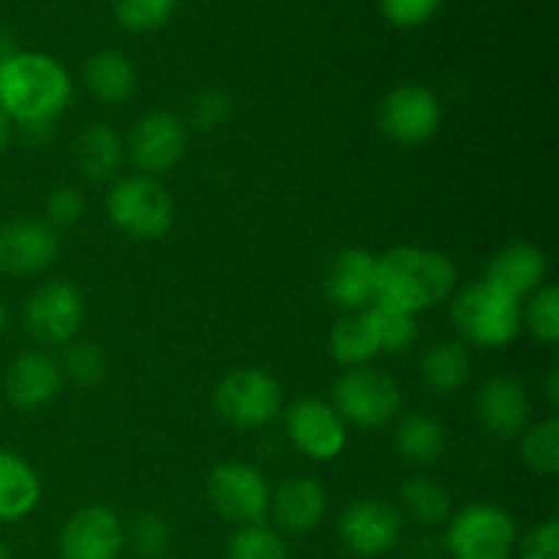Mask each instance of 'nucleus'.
<instances>
[{
    "instance_id": "nucleus-7",
    "label": "nucleus",
    "mask_w": 559,
    "mask_h": 559,
    "mask_svg": "<svg viewBox=\"0 0 559 559\" xmlns=\"http://www.w3.org/2000/svg\"><path fill=\"white\" fill-rule=\"evenodd\" d=\"M516 544V522L500 506L473 502L448 519L445 549L451 559H511Z\"/></svg>"
},
{
    "instance_id": "nucleus-36",
    "label": "nucleus",
    "mask_w": 559,
    "mask_h": 559,
    "mask_svg": "<svg viewBox=\"0 0 559 559\" xmlns=\"http://www.w3.org/2000/svg\"><path fill=\"white\" fill-rule=\"evenodd\" d=\"M44 216H47V227L52 229H69L85 216V197L76 186H58L49 191L47 202H44Z\"/></svg>"
},
{
    "instance_id": "nucleus-32",
    "label": "nucleus",
    "mask_w": 559,
    "mask_h": 559,
    "mask_svg": "<svg viewBox=\"0 0 559 559\" xmlns=\"http://www.w3.org/2000/svg\"><path fill=\"white\" fill-rule=\"evenodd\" d=\"M227 559H289V551L276 530L249 524L229 538Z\"/></svg>"
},
{
    "instance_id": "nucleus-4",
    "label": "nucleus",
    "mask_w": 559,
    "mask_h": 559,
    "mask_svg": "<svg viewBox=\"0 0 559 559\" xmlns=\"http://www.w3.org/2000/svg\"><path fill=\"white\" fill-rule=\"evenodd\" d=\"M107 216L131 240H158L173 229V194L151 175H126L109 189Z\"/></svg>"
},
{
    "instance_id": "nucleus-21",
    "label": "nucleus",
    "mask_w": 559,
    "mask_h": 559,
    "mask_svg": "<svg viewBox=\"0 0 559 559\" xmlns=\"http://www.w3.org/2000/svg\"><path fill=\"white\" fill-rule=\"evenodd\" d=\"M71 162L87 180H109L126 162V142L112 126L91 123L74 136Z\"/></svg>"
},
{
    "instance_id": "nucleus-24",
    "label": "nucleus",
    "mask_w": 559,
    "mask_h": 559,
    "mask_svg": "<svg viewBox=\"0 0 559 559\" xmlns=\"http://www.w3.org/2000/svg\"><path fill=\"white\" fill-rule=\"evenodd\" d=\"M328 353L342 369L369 366L371 358L380 355V338H377L369 309L347 311L333 322L331 336H328Z\"/></svg>"
},
{
    "instance_id": "nucleus-2",
    "label": "nucleus",
    "mask_w": 559,
    "mask_h": 559,
    "mask_svg": "<svg viewBox=\"0 0 559 559\" xmlns=\"http://www.w3.org/2000/svg\"><path fill=\"white\" fill-rule=\"evenodd\" d=\"M459 282V271L437 249L393 246L377 257V300L418 317L420 311L445 304Z\"/></svg>"
},
{
    "instance_id": "nucleus-22",
    "label": "nucleus",
    "mask_w": 559,
    "mask_h": 559,
    "mask_svg": "<svg viewBox=\"0 0 559 559\" xmlns=\"http://www.w3.org/2000/svg\"><path fill=\"white\" fill-rule=\"evenodd\" d=\"M82 82L98 102L123 104L136 87V69L120 49H98L82 66Z\"/></svg>"
},
{
    "instance_id": "nucleus-26",
    "label": "nucleus",
    "mask_w": 559,
    "mask_h": 559,
    "mask_svg": "<svg viewBox=\"0 0 559 559\" xmlns=\"http://www.w3.org/2000/svg\"><path fill=\"white\" fill-rule=\"evenodd\" d=\"M399 456L413 464H437L448 451V431L426 413H407L396 426Z\"/></svg>"
},
{
    "instance_id": "nucleus-23",
    "label": "nucleus",
    "mask_w": 559,
    "mask_h": 559,
    "mask_svg": "<svg viewBox=\"0 0 559 559\" xmlns=\"http://www.w3.org/2000/svg\"><path fill=\"white\" fill-rule=\"evenodd\" d=\"M41 502V478L36 469L0 448V522H20L31 516Z\"/></svg>"
},
{
    "instance_id": "nucleus-34",
    "label": "nucleus",
    "mask_w": 559,
    "mask_h": 559,
    "mask_svg": "<svg viewBox=\"0 0 559 559\" xmlns=\"http://www.w3.org/2000/svg\"><path fill=\"white\" fill-rule=\"evenodd\" d=\"M178 0H112L115 20L131 33L158 31L173 20Z\"/></svg>"
},
{
    "instance_id": "nucleus-42",
    "label": "nucleus",
    "mask_w": 559,
    "mask_h": 559,
    "mask_svg": "<svg viewBox=\"0 0 559 559\" xmlns=\"http://www.w3.org/2000/svg\"><path fill=\"white\" fill-rule=\"evenodd\" d=\"M5 322H9V314H5V306H3V300H0V336L5 333Z\"/></svg>"
},
{
    "instance_id": "nucleus-16",
    "label": "nucleus",
    "mask_w": 559,
    "mask_h": 559,
    "mask_svg": "<svg viewBox=\"0 0 559 559\" xmlns=\"http://www.w3.org/2000/svg\"><path fill=\"white\" fill-rule=\"evenodd\" d=\"M58 257V235L36 218H14L0 227V273L25 278L52 265Z\"/></svg>"
},
{
    "instance_id": "nucleus-19",
    "label": "nucleus",
    "mask_w": 559,
    "mask_h": 559,
    "mask_svg": "<svg viewBox=\"0 0 559 559\" xmlns=\"http://www.w3.org/2000/svg\"><path fill=\"white\" fill-rule=\"evenodd\" d=\"M60 382H63V374H60L58 360L44 349H31L9 366L5 399L16 409H38L58 396Z\"/></svg>"
},
{
    "instance_id": "nucleus-38",
    "label": "nucleus",
    "mask_w": 559,
    "mask_h": 559,
    "mask_svg": "<svg viewBox=\"0 0 559 559\" xmlns=\"http://www.w3.org/2000/svg\"><path fill=\"white\" fill-rule=\"evenodd\" d=\"M519 546V559H559V522L546 519L530 530Z\"/></svg>"
},
{
    "instance_id": "nucleus-29",
    "label": "nucleus",
    "mask_w": 559,
    "mask_h": 559,
    "mask_svg": "<svg viewBox=\"0 0 559 559\" xmlns=\"http://www.w3.org/2000/svg\"><path fill=\"white\" fill-rule=\"evenodd\" d=\"M369 314L371 322H374L377 338H380V353H407L418 342V317L415 314H407V311L393 309V306L385 304H371Z\"/></svg>"
},
{
    "instance_id": "nucleus-3",
    "label": "nucleus",
    "mask_w": 559,
    "mask_h": 559,
    "mask_svg": "<svg viewBox=\"0 0 559 559\" xmlns=\"http://www.w3.org/2000/svg\"><path fill=\"white\" fill-rule=\"evenodd\" d=\"M451 317L464 342L484 349H502L522 333V300L489 282H475L453 298Z\"/></svg>"
},
{
    "instance_id": "nucleus-13",
    "label": "nucleus",
    "mask_w": 559,
    "mask_h": 559,
    "mask_svg": "<svg viewBox=\"0 0 559 559\" xmlns=\"http://www.w3.org/2000/svg\"><path fill=\"white\" fill-rule=\"evenodd\" d=\"M287 437L304 456L314 462H333L347 448V424L322 399H300L284 415Z\"/></svg>"
},
{
    "instance_id": "nucleus-30",
    "label": "nucleus",
    "mask_w": 559,
    "mask_h": 559,
    "mask_svg": "<svg viewBox=\"0 0 559 559\" xmlns=\"http://www.w3.org/2000/svg\"><path fill=\"white\" fill-rule=\"evenodd\" d=\"M522 328H527L530 336L546 347H555L559 342V289L555 284L546 282L530 295L522 309Z\"/></svg>"
},
{
    "instance_id": "nucleus-40",
    "label": "nucleus",
    "mask_w": 559,
    "mask_h": 559,
    "mask_svg": "<svg viewBox=\"0 0 559 559\" xmlns=\"http://www.w3.org/2000/svg\"><path fill=\"white\" fill-rule=\"evenodd\" d=\"M11 129H14V123H11V118L3 112V107H0V153H3L5 145H9Z\"/></svg>"
},
{
    "instance_id": "nucleus-28",
    "label": "nucleus",
    "mask_w": 559,
    "mask_h": 559,
    "mask_svg": "<svg viewBox=\"0 0 559 559\" xmlns=\"http://www.w3.org/2000/svg\"><path fill=\"white\" fill-rule=\"evenodd\" d=\"M522 442V462L538 475L559 473V420L557 415L530 424L519 437Z\"/></svg>"
},
{
    "instance_id": "nucleus-27",
    "label": "nucleus",
    "mask_w": 559,
    "mask_h": 559,
    "mask_svg": "<svg viewBox=\"0 0 559 559\" xmlns=\"http://www.w3.org/2000/svg\"><path fill=\"white\" fill-rule=\"evenodd\" d=\"M399 500H402L407 516L424 527H437L453 516L451 491L429 475H413L404 480L399 489Z\"/></svg>"
},
{
    "instance_id": "nucleus-1",
    "label": "nucleus",
    "mask_w": 559,
    "mask_h": 559,
    "mask_svg": "<svg viewBox=\"0 0 559 559\" xmlns=\"http://www.w3.org/2000/svg\"><path fill=\"white\" fill-rule=\"evenodd\" d=\"M71 102V76L60 60L22 52L0 63V107L25 134H47Z\"/></svg>"
},
{
    "instance_id": "nucleus-17",
    "label": "nucleus",
    "mask_w": 559,
    "mask_h": 559,
    "mask_svg": "<svg viewBox=\"0 0 559 559\" xmlns=\"http://www.w3.org/2000/svg\"><path fill=\"white\" fill-rule=\"evenodd\" d=\"M325 298L344 311L369 309L377 300V257L366 249H344L325 271Z\"/></svg>"
},
{
    "instance_id": "nucleus-33",
    "label": "nucleus",
    "mask_w": 559,
    "mask_h": 559,
    "mask_svg": "<svg viewBox=\"0 0 559 559\" xmlns=\"http://www.w3.org/2000/svg\"><path fill=\"white\" fill-rule=\"evenodd\" d=\"M123 535L126 544L142 559H162L169 549V538H173L167 519L153 511L136 513L129 527H123Z\"/></svg>"
},
{
    "instance_id": "nucleus-35",
    "label": "nucleus",
    "mask_w": 559,
    "mask_h": 559,
    "mask_svg": "<svg viewBox=\"0 0 559 559\" xmlns=\"http://www.w3.org/2000/svg\"><path fill=\"white\" fill-rule=\"evenodd\" d=\"M235 102L222 87H202L189 102V123L200 131H216L233 118Z\"/></svg>"
},
{
    "instance_id": "nucleus-39",
    "label": "nucleus",
    "mask_w": 559,
    "mask_h": 559,
    "mask_svg": "<svg viewBox=\"0 0 559 559\" xmlns=\"http://www.w3.org/2000/svg\"><path fill=\"white\" fill-rule=\"evenodd\" d=\"M546 396H549L551 407H557L559 404V369L557 366L549 371V380H546Z\"/></svg>"
},
{
    "instance_id": "nucleus-10",
    "label": "nucleus",
    "mask_w": 559,
    "mask_h": 559,
    "mask_svg": "<svg viewBox=\"0 0 559 559\" xmlns=\"http://www.w3.org/2000/svg\"><path fill=\"white\" fill-rule=\"evenodd\" d=\"M442 126V102L431 87L420 82L399 85L382 98L380 129L399 145L429 142Z\"/></svg>"
},
{
    "instance_id": "nucleus-11",
    "label": "nucleus",
    "mask_w": 559,
    "mask_h": 559,
    "mask_svg": "<svg viewBox=\"0 0 559 559\" xmlns=\"http://www.w3.org/2000/svg\"><path fill=\"white\" fill-rule=\"evenodd\" d=\"M186 151H189V126L178 115L164 112V109L147 112L145 118L136 120L126 142V153L134 167L140 169V175H151V178L178 167Z\"/></svg>"
},
{
    "instance_id": "nucleus-44",
    "label": "nucleus",
    "mask_w": 559,
    "mask_h": 559,
    "mask_svg": "<svg viewBox=\"0 0 559 559\" xmlns=\"http://www.w3.org/2000/svg\"><path fill=\"white\" fill-rule=\"evenodd\" d=\"M162 559H169V557H162Z\"/></svg>"
},
{
    "instance_id": "nucleus-20",
    "label": "nucleus",
    "mask_w": 559,
    "mask_h": 559,
    "mask_svg": "<svg viewBox=\"0 0 559 559\" xmlns=\"http://www.w3.org/2000/svg\"><path fill=\"white\" fill-rule=\"evenodd\" d=\"M278 527L287 533L304 535L320 527L328 513V491L311 475L287 478L276 491H271V511Z\"/></svg>"
},
{
    "instance_id": "nucleus-18",
    "label": "nucleus",
    "mask_w": 559,
    "mask_h": 559,
    "mask_svg": "<svg viewBox=\"0 0 559 559\" xmlns=\"http://www.w3.org/2000/svg\"><path fill=\"white\" fill-rule=\"evenodd\" d=\"M546 276H549V260H546L544 251L527 240H513V243L502 246L500 251L491 254L484 282L495 284L511 298L524 300L535 289L544 287Z\"/></svg>"
},
{
    "instance_id": "nucleus-43",
    "label": "nucleus",
    "mask_w": 559,
    "mask_h": 559,
    "mask_svg": "<svg viewBox=\"0 0 559 559\" xmlns=\"http://www.w3.org/2000/svg\"><path fill=\"white\" fill-rule=\"evenodd\" d=\"M0 559H11V551H9V546H5L3 540H0Z\"/></svg>"
},
{
    "instance_id": "nucleus-14",
    "label": "nucleus",
    "mask_w": 559,
    "mask_h": 559,
    "mask_svg": "<svg viewBox=\"0 0 559 559\" xmlns=\"http://www.w3.org/2000/svg\"><path fill=\"white\" fill-rule=\"evenodd\" d=\"M126 546L123 522L107 506H85L66 519L58 538L60 559H118Z\"/></svg>"
},
{
    "instance_id": "nucleus-25",
    "label": "nucleus",
    "mask_w": 559,
    "mask_h": 559,
    "mask_svg": "<svg viewBox=\"0 0 559 559\" xmlns=\"http://www.w3.org/2000/svg\"><path fill=\"white\" fill-rule=\"evenodd\" d=\"M473 377V355L464 342H437L420 360V382L435 396L459 393Z\"/></svg>"
},
{
    "instance_id": "nucleus-12",
    "label": "nucleus",
    "mask_w": 559,
    "mask_h": 559,
    "mask_svg": "<svg viewBox=\"0 0 559 559\" xmlns=\"http://www.w3.org/2000/svg\"><path fill=\"white\" fill-rule=\"evenodd\" d=\"M404 519L391 502L380 497H360L344 508L338 519V538L360 559H374L402 540Z\"/></svg>"
},
{
    "instance_id": "nucleus-6",
    "label": "nucleus",
    "mask_w": 559,
    "mask_h": 559,
    "mask_svg": "<svg viewBox=\"0 0 559 559\" xmlns=\"http://www.w3.org/2000/svg\"><path fill=\"white\" fill-rule=\"evenodd\" d=\"M282 404L284 391L276 377L254 366L233 369L213 391V407L218 418L235 429H262L273 424L282 413Z\"/></svg>"
},
{
    "instance_id": "nucleus-37",
    "label": "nucleus",
    "mask_w": 559,
    "mask_h": 559,
    "mask_svg": "<svg viewBox=\"0 0 559 559\" xmlns=\"http://www.w3.org/2000/svg\"><path fill=\"white\" fill-rule=\"evenodd\" d=\"M442 0H377L380 14L396 27H420L437 14Z\"/></svg>"
},
{
    "instance_id": "nucleus-8",
    "label": "nucleus",
    "mask_w": 559,
    "mask_h": 559,
    "mask_svg": "<svg viewBox=\"0 0 559 559\" xmlns=\"http://www.w3.org/2000/svg\"><path fill=\"white\" fill-rule=\"evenodd\" d=\"M205 491L213 511L238 527L262 524L271 511V486L265 475L246 462H224L213 467Z\"/></svg>"
},
{
    "instance_id": "nucleus-15",
    "label": "nucleus",
    "mask_w": 559,
    "mask_h": 559,
    "mask_svg": "<svg viewBox=\"0 0 559 559\" xmlns=\"http://www.w3.org/2000/svg\"><path fill=\"white\" fill-rule=\"evenodd\" d=\"M480 426L497 440H519L530 426V393L522 380L511 374H495L480 385L475 399Z\"/></svg>"
},
{
    "instance_id": "nucleus-31",
    "label": "nucleus",
    "mask_w": 559,
    "mask_h": 559,
    "mask_svg": "<svg viewBox=\"0 0 559 559\" xmlns=\"http://www.w3.org/2000/svg\"><path fill=\"white\" fill-rule=\"evenodd\" d=\"M58 366L60 374L69 377L80 388L98 385L104 380V374H107V358H104L102 347L93 342H80V338L66 344L63 360Z\"/></svg>"
},
{
    "instance_id": "nucleus-5",
    "label": "nucleus",
    "mask_w": 559,
    "mask_h": 559,
    "mask_svg": "<svg viewBox=\"0 0 559 559\" xmlns=\"http://www.w3.org/2000/svg\"><path fill=\"white\" fill-rule=\"evenodd\" d=\"M331 407L344 424L358 429H380L391 424L402 409V388L377 366L347 369L331 391Z\"/></svg>"
},
{
    "instance_id": "nucleus-9",
    "label": "nucleus",
    "mask_w": 559,
    "mask_h": 559,
    "mask_svg": "<svg viewBox=\"0 0 559 559\" xmlns=\"http://www.w3.org/2000/svg\"><path fill=\"white\" fill-rule=\"evenodd\" d=\"M85 320V298L69 278L38 284L25 304V328L47 347H66L80 336Z\"/></svg>"
},
{
    "instance_id": "nucleus-41",
    "label": "nucleus",
    "mask_w": 559,
    "mask_h": 559,
    "mask_svg": "<svg viewBox=\"0 0 559 559\" xmlns=\"http://www.w3.org/2000/svg\"><path fill=\"white\" fill-rule=\"evenodd\" d=\"M14 52H16L14 38H11L5 31H0V63H3L5 58H11V55H14Z\"/></svg>"
}]
</instances>
